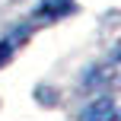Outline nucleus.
<instances>
[{
    "label": "nucleus",
    "mask_w": 121,
    "mask_h": 121,
    "mask_svg": "<svg viewBox=\"0 0 121 121\" xmlns=\"http://www.w3.org/2000/svg\"><path fill=\"white\" fill-rule=\"evenodd\" d=\"M77 13V3L73 0H42V3L32 10V22H57V19Z\"/></svg>",
    "instance_id": "f257e3e1"
},
{
    "label": "nucleus",
    "mask_w": 121,
    "mask_h": 121,
    "mask_svg": "<svg viewBox=\"0 0 121 121\" xmlns=\"http://www.w3.org/2000/svg\"><path fill=\"white\" fill-rule=\"evenodd\" d=\"M83 121H118V108H115V99L102 96L96 99V102H89L83 108V115H80Z\"/></svg>",
    "instance_id": "f03ea898"
},
{
    "label": "nucleus",
    "mask_w": 121,
    "mask_h": 121,
    "mask_svg": "<svg viewBox=\"0 0 121 121\" xmlns=\"http://www.w3.org/2000/svg\"><path fill=\"white\" fill-rule=\"evenodd\" d=\"M13 51H16V38H13V35L10 38H0V67L13 57Z\"/></svg>",
    "instance_id": "7ed1b4c3"
}]
</instances>
